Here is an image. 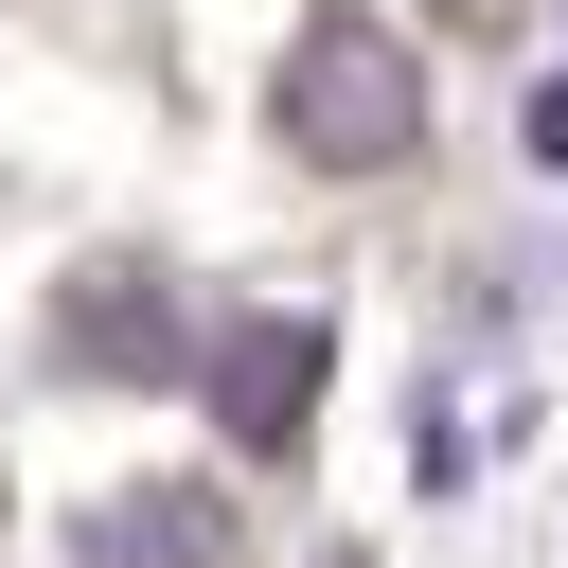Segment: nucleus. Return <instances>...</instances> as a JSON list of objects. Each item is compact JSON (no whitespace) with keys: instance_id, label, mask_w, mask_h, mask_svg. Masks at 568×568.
I'll use <instances>...</instances> for the list:
<instances>
[{"instance_id":"obj_5","label":"nucleus","mask_w":568,"mask_h":568,"mask_svg":"<svg viewBox=\"0 0 568 568\" xmlns=\"http://www.w3.org/2000/svg\"><path fill=\"white\" fill-rule=\"evenodd\" d=\"M532 160H550V178H568V71H550V89H532Z\"/></svg>"},{"instance_id":"obj_3","label":"nucleus","mask_w":568,"mask_h":568,"mask_svg":"<svg viewBox=\"0 0 568 568\" xmlns=\"http://www.w3.org/2000/svg\"><path fill=\"white\" fill-rule=\"evenodd\" d=\"M53 355H71V373H106V390H160V373H178V284H160V266L71 284V302H53Z\"/></svg>"},{"instance_id":"obj_2","label":"nucleus","mask_w":568,"mask_h":568,"mask_svg":"<svg viewBox=\"0 0 568 568\" xmlns=\"http://www.w3.org/2000/svg\"><path fill=\"white\" fill-rule=\"evenodd\" d=\"M195 390H213V426H231V444H266V462H284V444H302V408H320V320H302V302L213 320V337H195Z\"/></svg>"},{"instance_id":"obj_6","label":"nucleus","mask_w":568,"mask_h":568,"mask_svg":"<svg viewBox=\"0 0 568 568\" xmlns=\"http://www.w3.org/2000/svg\"><path fill=\"white\" fill-rule=\"evenodd\" d=\"M444 18H515V0H444Z\"/></svg>"},{"instance_id":"obj_4","label":"nucleus","mask_w":568,"mask_h":568,"mask_svg":"<svg viewBox=\"0 0 568 568\" xmlns=\"http://www.w3.org/2000/svg\"><path fill=\"white\" fill-rule=\"evenodd\" d=\"M71 568H231V497H89Z\"/></svg>"},{"instance_id":"obj_1","label":"nucleus","mask_w":568,"mask_h":568,"mask_svg":"<svg viewBox=\"0 0 568 568\" xmlns=\"http://www.w3.org/2000/svg\"><path fill=\"white\" fill-rule=\"evenodd\" d=\"M284 142H302V160H337V178H390V160L426 142L408 36H373V18H320V36L284 53Z\"/></svg>"}]
</instances>
